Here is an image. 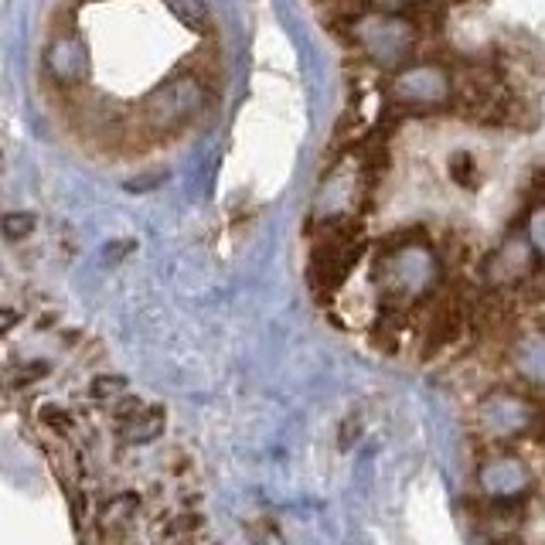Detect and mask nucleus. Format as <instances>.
Returning <instances> with one entry per match:
<instances>
[{
    "label": "nucleus",
    "mask_w": 545,
    "mask_h": 545,
    "mask_svg": "<svg viewBox=\"0 0 545 545\" xmlns=\"http://www.w3.org/2000/svg\"><path fill=\"white\" fill-rule=\"evenodd\" d=\"M123 392H127V382H123L120 375H99V379L92 382V396L103 399V402L123 399Z\"/></svg>",
    "instance_id": "obj_6"
},
{
    "label": "nucleus",
    "mask_w": 545,
    "mask_h": 545,
    "mask_svg": "<svg viewBox=\"0 0 545 545\" xmlns=\"http://www.w3.org/2000/svg\"><path fill=\"white\" fill-rule=\"evenodd\" d=\"M164 7L184 24V28L201 31V35L212 31V14H208L205 0H164Z\"/></svg>",
    "instance_id": "obj_3"
},
{
    "label": "nucleus",
    "mask_w": 545,
    "mask_h": 545,
    "mask_svg": "<svg viewBox=\"0 0 545 545\" xmlns=\"http://www.w3.org/2000/svg\"><path fill=\"white\" fill-rule=\"evenodd\" d=\"M201 106H205V82H201L195 72H174L144 99L140 116H144L147 130L174 133L181 130Z\"/></svg>",
    "instance_id": "obj_1"
},
{
    "label": "nucleus",
    "mask_w": 545,
    "mask_h": 545,
    "mask_svg": "<svg viewBox=\"0 0 545 545\" xmlns=\"http://www.w3.org/2000/svg\"><path fill=\"white\" fill-rule=\"evenodd\" d=\"M35 232V215L28 212H7L4 215V236L7 242H18L24 236H31Z\"/></svg>",
    "instance_id": "obj_5"
},
{
    "label": "nucleus",
    "mask_w": 545,
    "mask_h": 545,
    "mask_svg": "<svg viewBox=\"0 0 545 545\" xmlns=\"http://www.w3.org/2000/svg\"><path fill=\"white\" fill-rule=\"evenodd\" d=\"M443 0H402V18H406L413 28L433 31L440 28L443 21Z\"/></svg>",
    "instance_id": "obj_4"
},
{
    "label": "nucleus",
    "mask_w": 545,
    "mask_h": 545,
    "mask_svg": "<svg viewBox=\"0 0 545 545\" xmlns=\"http://www.w3.org/2000/svg\"><path fill=\"white\" fill-rule=\"evenodd\" d=\"M41 423L52 426L55 433H69L72 430V416L65 413V409H58V406H45V409H41Z\"/></svg>",
    "instance_id": "obj_7"
},
{
    "label": "nucleus",
    "mask_w": 545,
    "mask_h": 545,
    "mask_svg": "<svg viewBox=\"0 0 545 545\" xmlns=\"http://www.w3.org/2000/svg\"><path fill=\"white\" fill-rule=\"evenodd\" d=\"M161 430H164V409L161 406H144L137 416H130L120 423L123 440H130V443H147V440H154Z\"/></svg>",
    "instance_id": "obj_2"
},
{
    "label": "nucleus",
    "mask_w": 545,
    "mask_h": 545,
    "mask_svg": "<svg viewBox=\"0 0 545 545\" xmlns=\"http://www.w3.org/2000/svg\"><path fill=\"white\" fill-rule=\"evenodd\" d=\"M201 528V518L198 515H181L178 522H171L164 528V535H181V539H191V532Z\"/></svg>",
    "instance_id": "obj_8"
},
{
    "label": "nucleus",
    "mask_w": 545,
    "mask_h": 545,
    "mask_svg": "<svg viewBox=\"0 0 545 545\" xmlns=\"http://www.w3.org/2000/svg\"><path fill=\"white\" fill-rule=\"evenodd\" d=\"M450 171H454V181L457 184H474V178H477V174H474V161L467 154H457L454 164H450Z\"/></svg>",
    "instance_id": "obj_9"
}]
</instances>
